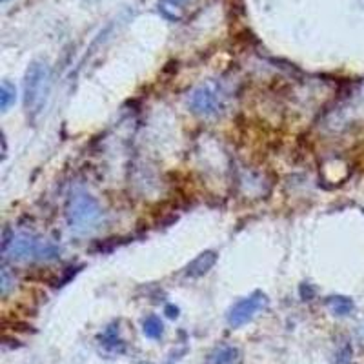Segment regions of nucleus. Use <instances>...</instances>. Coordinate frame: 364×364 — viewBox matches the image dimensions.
Masks as SVG:
<instances>
[{"label": "nucleus", "mask_w": 364, "mask_h": 364, "mask_svg": "<svg viewBox=\"0 0 364 364\" xmlns=\"http://www.w3.org/2000/svg\"><path fill=\"white\" fill-rule=\"evenodd\" d=\"M2 252L13 261H51L60 255V248L53 242L42 240L41 237L29 235V233H13L4 232V242Z\"/></svg>", "instance_id": "obj_1"}, {"label": "nucleus", "mask_w": 364, "mask_h": 364, "mask_svg": "<svg viewBox=\"0 0 364 364\" xmlns=\"http://www.w3.org/2000/svg\"><path fill=\"white\" fill-rule=\"evenodd\" d=\"M66 217L73 232L87 233L95 230L102 220V208L93 195L84 190H77L68 199Z\"/></svg>", "instance_id": "obj_2"}, {"label": "nucleus", "mask_w": 364, "mask_h": 364, "mask_svg": "<svg viewBox=\"0 0 364 364\" xmlns=\"http://www.w3.org/2000/svg\"><path fill=\"white\" fill-rule=\"evenodd\" d=\"M51 70L42 60L29 64L24 77V108L28 115L35 117L44 108L46 99L50 95Z\"/></svg>", "instance_id": "obj_3"}, {"label": "nucleus", "mask_w": 364, "mask_h": 364, "mask_svg": "<svg viewBox=\"0 0 364 364\" xmlns=\"http://www.w3.org/2000/svg\"><path fill=\"white\" fill-rule=\"evenodd\" d=\"M228 95L226 90L219 82H204L195 87L190 93L188 106L195 115L211 119L217 117L226 109Z\"/></svg>", "instance_id": "obj_4"}, {"label": "nucleus", "mask_w": 364, "mask_h": 364, "mask_svg": "<svg viewBox=\"0 0 364 364\" xmlns=\"http://www.w3.org/2000/svg\"><path fill=\"white\" fill-rule=\"evenodd\" d=\"M266 304H268L266 294H262V291H253L252 295H248L246 299L233 304V308L228 314V324L232 328L245 326V324H248L255 317L257 311L262 310Z\"/></svg>", "instance_id": "obj_5"}, {"label": "nucleus", "mask_w": 364, "mask_h": 364, "mask_svg": "<svg viewBox=\"0 0 364 364\" xmlns=\"http://www.w3.org/2000/svg\"><path fill=\"white\" fill-rule=\"evenodd\" d=\"M217 262V253L215 252H203L200 255H197L193 261L188 264L186 275L188 277H203L210 272Z\"/></svg>", "instance_id": "obj_6"}, {"label": "nucleus", "mask_w": 364, "mask_h": 364, "mask_svg": "<svg viewBox=\"0 0 364 364\" xmlns=\"http://www.w3.org/2000/svg\"><path fill=\"white\" fill-rule=\"evenodd\" d=\"M99 341L100 344H102L108 352L112 353H124L126 350V344L124 341H122V337H120V330H119V323H113L109 324L106 330L102 331L99 336Z\"/></svg>", "instance_id": "obj_7"}, {"label": "nucleus", "mask_w": 364, "mask_h": 364, "mask_svg": "<svg viewBox=\"0 0 364 364\" xmlns=\"http://www.w3.org/2000/svg\"><path fill=\"white\" fill-rule=\"evenodd\" d=\"M242 363V353L237 346L224 344L219 346L215 352L210 355V364H240Z\"/></svg>", "instance_id": "obj_8"}, {"label": "nucleus", "mask_w": 364, "mask_h": 364, "mask_svg": "<svg viewBox=\"0 0 364 364\" xmlns=\"http://www.w3.org/2000/svg\"><path fill=\"white\" fill-rule=\"evenodd\" d=\"M190 0H161L159 2V11L164 15L168 21H178L182 17V11L186 9Z\"/></svg>", "instance_id": "obj_9"}, {"label": "nucleus", "mask_w": 364, "mask_h": 364, "mask_svg": "<svg viewBox=\"0 0 364 364\" xmlns=\"http://www.w3.org/2000/svg\"><path fill=\"white\" fill-rule=\"evenodd\" d=\"M328 306H330L331 314L339 315V317H346L353 311L355 304L350 297H344V295H333V297H328Z\"/></svg>", "instance_id": "obj_10"}, {"label": "nucleus", "mask_w": 364, "mask_h": 364, "mask_svg": "<svg viewBox=\"0 0 364 364\" xmlns=\"http://www.w3.org/2000/svg\"><path fill=\"white\" fill-rule=\"evenodd\" d=\"M142 333H144L148 339H161L162 333H164V324H162L161 317H157V315H148V317L142 321Z\"/></svg>", "instance_id": "obj_11"}, {"label": "nucleus", "mask_w": 364, "mask_h": 364, "mask_svg": "<svg viewBox=\"0 0 364 364\" xmlns=\"http://www.w3.org/2000/svg\"><path fill=\"white\" fill-rule=\"evenodd\" d=\"M17 100V87L15 84H11L9 80H4L2 86H0V109L2 112H8L13 104Z\"/></svg>", "instance_id": "obj_12"}, {"label": "nucleus", "mask_w": 364, "mask_h": 364, "mask_svg": "<svg viewBox=\"0 0 364 364\" xmlns=\"http://www.w3.org/2000/svg\"><path fill=\"white\" fill-rule=\"evenodd\" d=\"M9 290H11V277H9L8 268H2V273H0V294H2V297H6Z\"/></svg>", "instance_id": "obj_13"}, {"label": "nucleus", "mask_w": 364, "mask_h": 364, "mask_svg": "<svg viewBox=\"0 0 364 364\" xmlns=\"http://www.w3.org/2000/svg\"><path fill=\"white\" fill-rule=\"evenodd\" d=\"M299 291H301V297L304 299V301H310V299L315 295V290L311 288L310 284H302L301 290H299Z\"/></svg>", "instance_id": "obj_14"}, {"label": "nucleus", "mask_w": 364, "mask_h": 364, "mask_svg": "<svg viewBox=\"0 0 364 364\" xmlns=\"http://www.w3.org/2000/svg\"><path fill=\"white\" fill-rule=\"evenodd\" d=\"M350 359H352V348L346 346V348H344V350H343V352H341L339 360H337V364H348V363H350Z\"/></svg>", "instance_id": "obj_15"}, {"label": "nucleus", "mask_w": 364, "mask_h": 364, "mask_svg": "<svg viewBox=\"0 0 364 364\" xmlns=\"http://www.w3.org/2000/svg\"><path fill=\"white\" fill-rule=\"evenodd\" d=\"M164 311L170 318H177L178 317V308L177 306H171V304H170V306H166Z\"/></svg>", "instance_id": "obj_16"}, {"label": "nucleus", "mask_w": 364, "mask_h": 364, "mask_svg": "<svg viewBox=\"0 0 364 364\" xmlns=\"http://www.w3.org/2000/svg\"><path fill=\"white\" fill-rule=\"evenodd\" d=\"M0 2H2V4H6V2H8V0H0Z\"/></svg>", "instance_id": "obj_17"}]
</instances>
